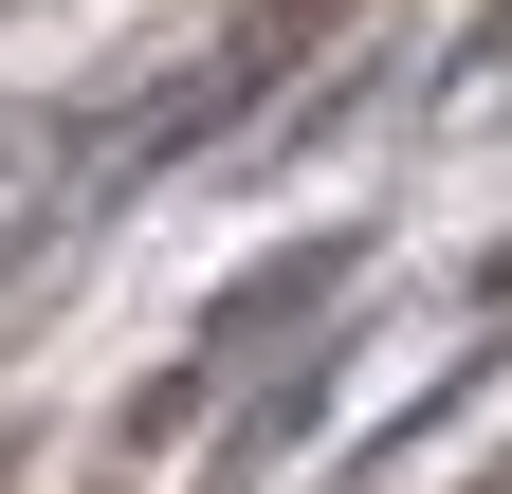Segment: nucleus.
<instances>
[{"label":"nucleus","mask_w":512,"mask_h":494,"mask_svg":"<svg viewBox=\"0 0 512 494\" xmlns=\"http://www.w3.org/2000/svg\"><path fill=\"white\" fill-rule=\"evenodd\" d=\"M330 293H348V238H293V257H256V275L220 293V312H202V348L165 366V403H147V421H183V403L220 385V366H256L275 330H311V312H330Z\"/></svg>","instance_id":"nucleus-1"},{"label":"nucleus","mask_w":512,"mask_h":494,"mask_svg":"<svg viewBox=\"0 0 512 494\" xmlns=\"http://www.w3.org/2000/svg\"><path fill=\"white\" fill-rule=\"evenodd\" d=\"M494 92H512V0H476L458 55H439V110H494Z\"/></svg>","instance_id":"nucleus-2"},{"label":"nucleus","mask_w":512,"mask_h":494,"mask_svg":"<svg viewBox=\"0 0 512 494\" xmlns=\"http://www.w3.org/2000/svg\"><path fill=\"white\" fill-rule=\"evenodd\" d=\"M476 312H512V238H494V275H476Z\"/></svg>","instance_id":"nucleus-3"}]
</instances>
